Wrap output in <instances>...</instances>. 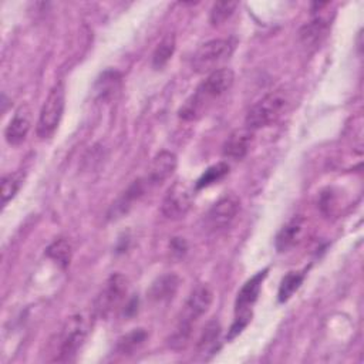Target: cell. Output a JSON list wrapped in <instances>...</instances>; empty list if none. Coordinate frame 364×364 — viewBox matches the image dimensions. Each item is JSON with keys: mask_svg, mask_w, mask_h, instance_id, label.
Masks as SVG:
<instances>
[{"mask_svg": "<svg viewBox=\"0 0 364 364\" xmlns=\"http://www.w3.org/2000/svg\"><path fill=\"white\" fill-rule=\"evenodd\" d=\"M235 75L230 68H218L212 71L196 91L185 101L179 109V117L185 121L196 119L206 111L213 100L223 95L233 84Z\"/></svg>", "mask_w": 364, "mask_h": 364, "instance_id": "obj_1", "label": "cell"}, {"mask_svg": "<svg viewBox=\"0 0 364 364\" xmlns=\"http://www.w3.org/2000/svg\"><path fill=\"white\" fill-rule=\"evenodd\" d=\"M213 300V291L208 284H199L193 289L188 297L183 310L181 313L176 330L171 337V346L173 348H182L186 346L193 324L202 317L210 307Z\"/></svg>", "mask_w": 364, "mask_h": 364, "instance_id": "obj_2", "label": "cell"}, {"mask_svg": "<svg viewBox=\"0 0 364 364\" xmlns=\"http://www.w3.org/2000/svg\"><path fill=\"white\" fill-rule=\"evenodd\" d=\"M289 104L287 94L283 90H276L262 97L247 112L246 127L250 129H259L276 122L284 112Z\"/></svg>", "mask_w": 364, "mask_h": 364, "instance_id": "obj_3", "label": "cell"}, {"mask_svg": "<svg viewBox=\"0 0 364 364\" xmlns=\"http://www.w3.org/2000/svg\"><path fill=\"white\" fill-rule=\"evenodd\" d=\"M65 105V91L64 84L57 82L48 92L38 115L37 121V135L40 138H48L57 129L60 119L64 112Z\"/></svg>", "mask_w": 364, "mask_h": 364, "instance_id": "obj_4", "label": "cell"}, {"mask_svg": "<svg viewBox=\"0 0 364 364\" xmlns=\"http://www.w3.org/2000/svg\"><path fill=\"white\" fill-rule=\"evenodd\" d=\"M233 47V43L226 38H216L202 44L192 55V70L199 74H210L220 63L230 57Z\"/></svg>", "mask_w": 364, "mask_h": 364, "instance_id": "obj_5", "label": "cell"}, {"mask_svg": "<svg viewBox=\"0 0 364 364\" xmlns=\"http://www.w3.org/2000/svg\"><path fill=\"white\" fill-rule=\"evenodd\" d=\"M88 334V326L87 321L81 314L71 316L60 334V344H58V353L55 360L57 361H70L77 351L84 344Z\"/></svg>", "mask_w": 364, "mask_h": 364, "instance_id": "obj_6", "label": "cell"}, {"mask_svg": "<svg viewBox=\"0 0 364 364\" xmlns=\"http://www.w3.org/2000/svg\"><path fill=\"white\" fill-rule=\"evenodd\" d=\"M128 293V280L121 273L111 274L104 287L97 296L94 311L100 317H107L111 314L124 300Z\"/></svg>", "mask_w": 364, "mask_h": 364, "instance_id": "obj_7", "label": "cell"}, {"mask_svg": "<svg viewBox=\"0 0 364 364\" xmlns=\"http://www.w3.org/2000/svg\"><path fill=\"white\" fill-rule=\"evenodd\" d=\"M193 200V191L192 188L183 182V181H176L165 193L161 210L165 218L168 219H181L183 218L188 210L192 206Z\"/></svg>", "mask_w": 364, "mask_h": 364, "instance_id": "obj_8", "label": "cell"}, {"mask_svg": "<svg viewBox=\"0 0 364 364\" xmlns=\"http://www.w3.org/2000/svg\"><path fill=\"white\" fill-rule=\"evenodd\" d=\"M240 209V200L233 193H226L219 200H216L212 208L205 215V225L208 230L216 232L228 228L236 218Z\"/></svg>", "mask_w": 364, "mask_h": 364, "instance_id": "obj_9", "label": "cell"}, {"mask_svg": "<svg viewBox=\"0 0 364 364\" xmlns=\"http://www.w3.org/2000/svg\"><path fill=\"white\" fill-rule=\"evenodd\" d=\"M178 165V159L171 151H161L156 154L148 168L146 176L144 178L148 188L158 186L165 182L175 172Z\"/></svg>", "mask_w": 364, "mask_h": 364, "instance_id": "obj_10", "label": "cell"}, {"mask_svg": "<svg viewBox=\"0 0 364 364\" xmlns=\"http://www.w3.org/2000/svg\"><path fill=\"white\" fill-rule=\"evenodd\" d=\"M306 229V219L303 216H293L287 220L276 235V250L283 253L293 249L303 237Z\"/></svg>", "mask_w": 364, "mask_h": 364, "instance_id": "obj_11", "label": "cell"}, {"mask_svg": "<svg viewBox=\"0 0 364 364\" xmlns=\"http://www.w3.org/2000/svg\"><path fill=\"white\" fill-rule=\"evenodd\" d=\"M266 276H267V269H263L262 272H257L253 277H250L242 286V289L237 291V296H236L235 314L250 311L252 306L255 304V301L259 297V293H260V289H262V283L266 279Z\"/></svg>", "mask_w": 364, "mask_h": 364, "instance_id": "obj_12", "label": "cell"}, {"mask_svg": "<svg viewBox=\"0 0 364 364\" xmlns=\"http://www.w3.org/2000/svg\"><path fill=\"white\" fill-rule=\"evenodd\" d=\"M30 127H31V109L28 105H21L10 119L9 125L6 127V131H4L6 141L10 145L21 144L26 139L30 131Z\"/></svg>", "mask_w": 364, "mask_h": 364, "instance_id": "obj_13", "label": "cell"}, {"mask_svg": "<svg viewBox=\"0 0 364 364\" xmlns=\"http://www.w3.org/2000/svg\"><path fill=\"white\" fill-rule=\"evenodd\" d=\"M253 141V129L243 127L235 129L223 144V156L230 159H242L249 152V148Z\"/></svg>", "mask_w": 364, "mask_h": 364, "instance_id": "obj_14", "label": "cell"}, {"mask_svg": "<svg viewBox=\"0 0 364 364\" xmlns=\"http://www.w3.org/2000/svg\"><path fill=\"white\" fill-rule=\"evenodd\" d=\"M178 287H179V277L175 273H166L156 277L152 282L148 290V297L155 303L168 301L175 296Z\"/></svg>", "mask_w": 364, "mask_h": 364, "instance_id": "obj_15", "label": "cell"}, {"mask_svg": "<svg viewBox=\"0 0 364 364\" xmlns=\"http://www.w3.org/2000/svg\"><path fill=\"white\" fill-rule=\"evenodd\" d=\"M146 188H148V185H146L145 179H138L132 185H129V188L124 192V195L112 205V208H111L112 213H109L111 218H112V215L117 216V215H122L124 212H127L132 206V203L145 193Z\"/></svg>", "mask_w": 364, "mask_h": 364, "instance_id": "obj_16", "label": "cell"}, {"mask_svg": "<svg viewBox=\"0 0 364 364\" xmlns=\"http://www.w3.org/2000/svg\"><path fill=\"white\" fill-rule=\"evenodd\" d=\"M328 30V21L324 17H314L310 23L301 27L300 40L304 46H316L326 36Z\"/></svg>", "mask_w": 364, "mask_h": 364, "instance_id": "obj_17", "label": "cell"}, {"mask_svg": "<svg viewBox=\"0 0 364 364\" xmlns=\"http://www.w3.org/2000/svg\"><path fill=\"white\" fill-rule=\"evenodd\" d=\"M219 336H220V324L216 320L209 321L199 337L198 351L200 354H213L216 348V343L219 341Z\"/></svg>", "mask_w": 364, "mask_h": 364, "instance_id": "obj_18", "label": "cell"}, {"mask_svg": "<svg viewBox=\"0 0 364 364\" xmlns=\"http://www.w3.org/2000/svg\"><path fill=\"white\" fill-rule=\"evenodd\" d=\"M121 82V75L118 71L114 70H107L105 73L101 74V77L95 82V94L98 98H108L115 94Z\"/></svg>", "mask_w": 364, "mask_h": 364, "instance_id": "obj_19", "label": "cell"}, {"mask_svg": "<svg viewBox=\"0 0 364 364\" xmlns=\"http://www.w3.org/2000/svg\"><path fill=\"white\" fill-rule=\"evenodd\" d=\"M148 338V333L145 328H134L128 334L122 336L117 343V351L122 355L132 354L135 350H138L145 340Z\"/></svg>", "mask_w": 364, "mask_h": 364, "instance_id": "obj_20", "label": "cell"}, {"mask_svg": "<svg viewBox=\"0 0 364 364\" xmlns=\"http://www.w3.org/2000/svg\"><path fill=\"white\" fill-rule=\"evenodd\" d=\"M175 36L173 34H166L161 41L159 44L156 46V48L154 50V54H152V67L155 70H161L169 60L171 57L173 55V51H175Z\"/></svg>", "mask_w": 364, "mask_h": 364, "instance_id": "obj_21", "label": "cell"}, {"mask_svg": "<svg viewBox=\"0 0 364 364\" xmlns=\"http://www.w3.org/2000/svg\"><path fill=\"white\" fill-rule=\"evenodd\" d=\"M47 256L50 259H53L57 264H60L61 267H67L71 262V255H73V249L71 245L67 239L60 237L57 240H54L46 250Z\"/></svg>", "mask_w": 364, "mask_h": 364, "instance_id": "obj_22", "label": "cell"}, {"mask_svg": "<svg viewBox=\"0 0 364 364\" xmlns=\"http://www.w3.org/2000/svg\"><path fill=\"white\" fill-rule=\"evenodd\" d=\"M303 279H304L303 272H289L280 282L279 291H277L279 301L280 303L287 301L294 294V291H297V289L303 283Z\"/></svg>", "mask_w": 364, "mask_h": 364, "instance_id": "obj_23", "label": "cell"}, {"mask_svg": "<svg viewBox=\"0 0 364 364\" xmlns=\"http://www.w3.org/2000/svg\"><path fill=\"white\" fill-rule=\"evenodd\" d=\"M228 173H229V165H228L226 162H218V164L209 166V168L199 176V179H198L196 183H195V188H196V189H202V188L210 186V185H213L215 182L223 179Z\"/></svg>", "mask_w": 364, "mask_h": 364, "instance_id": "obj_24", "label": "cell"}, {"mask_svg": "<svg viewBox=\"0 0 364 364\" xmlns=\"http://www.w3.org/2000/svg\"><path fill=\"white\" fill-rule=\"evenodd\" d=\"M24 175L21 172L7 173L1 179V205L4 206L20 189Z\"/></svg>", "mask_w": 364, "mask_h": 364, "instance_id": "obj_25", "label": "cell"}, {"mask_svg": "<svg viewBox=\"0 0 364 364\" xmlns=\"http://www.w3.org/2000/svg\"><path fill=\"white\" fill-rule=\"evenodd\" d=\"M239 4L236 1H218L212 6L209 21L212 26H219L225 23L236 10Z\"/></svg>", "mask_w": 364, "mask_h": 364, "instance_id": "obj_26", "label": "cell"}, {"mask_svg": "<svg viewBox=\"0 0 364 364\" xmlns=\"http://www.w3.org/2000/svg\"><path fill=\"white\" fill-rule=\"evenodd\" d=\"M252 320V311H245V313H237L235 316V320L229 328V333H228V340H232L235 338L237 334H240L243 331V328L249 324V321Z\"/></svg>", "mask_w": 364, "mask_h": 364, "instance_id": "obj_27", "label": "cell"}, {"mask_svg": "<svg viewBox=\"0 0 364 364\" xmlns=\"http://www.w3.org/2000/svg\"><path fill=\"white\" fill-rule=\"evenodd\" d=\"M185 250H186V243H185L182 239L175 237V239L172 240V252H173V253H178L179 256H182V255L185 253Z\"/></svg>", "mask_w": 364, "mask_h": 364, "instance_id": "obj_28", "label": "cell"}, {"mask_svg": "<svg viewBox=\"0 0 364 364\" xmlns=\"http://www.w3.org/2000/svg\"><path fill=\"white\" fill-rule=\"evenodd\" d=\"M136 310H138V300H136V299H131L129 303L125 306L124 313H125L127 316H132V314L136 313Z\"/></svg>", "mask_w": 364, "mask_h": 364, "instance_id": "obj_29", "label": "cell"}]
</instances>
